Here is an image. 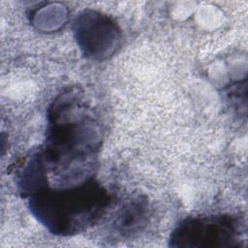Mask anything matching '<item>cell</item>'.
<instances>
[{
	"label": "cell",
	"instance_id": "obj_1",
	"mask_svg": "<svg viewBox=\"0 0 248 248\" xmlns=\"http://www.w3.org/2000/svg\"><path fill=\"white\" fill-rule=\"evenodd\" d=\"M102 131L82 93L76 87L61 92L48 108V129L40 153L46 170L67 185L91 178L101 146Z\"/></svg>",
	"mask_w": 248,
	"mask_h": 248
},
{
	"label": "cell",
	"instance_id": "obj_2",
	"mask_svg": "<svg viewBox=\"0 0 248 248\" xmlns=\"http://www.w3.org/2000/svg\"><path fill=\"white\" fill-rule=\"evenodd\" d=\"M109 196L92 177L62 188L44 187L30 195L32 213L52 233L71 235L93 225L105 212Z\"/></svg>",
	"mask_w": 248,
	"mask_h": 248
},
{
	"label": "cell",
	"instance_id": "obj_3",
	"mask_svg": "<svg viewBox=\"0 0 248 248\" xmlns=\"http://www.w3.org/2000/svg\"><path fill=\"white\" fill-rule=\"evenodd\" d=\"M242 225L229 215L187 218L171 232L170 246L180 248H229L241 245Z\"/></svg>",
	"mask_w": 248,
	"mask_h": 248
},
{
	"label": "cell",
	"instance_id": "obj_4",
	"mask_svg": "<svg viewBox=\"0 0 248 248\" xmlns=\"http://www.w3.org/2000/svg\"><path fill=\"white\" fill-rule=\"evenodd\" d=\"M74 32L82 52L94 60L113 54L120 41L117 25L107 16L92 10L83 11L76 18Z\"/></svg>",
	"mask_w": 248,
	"mask_h": 248
},
{
	"label": "cell",
	"instance_id": "obj_5",
	"mask_svg": "<svg viewBox=\"0 0 248 248\" xmlns=\"http://www.w3.org/2000/svg\"><path fill=\"white\" fill-rule=\"evenodd\" d=\"M146 204L141 199L128 203L120 211L117 218V228L120 232L127 233L135 232L142 225L146 215Z\"/></svg>",
	"mask_w": 248,
	"mask_h": 248
}]
</instances>
